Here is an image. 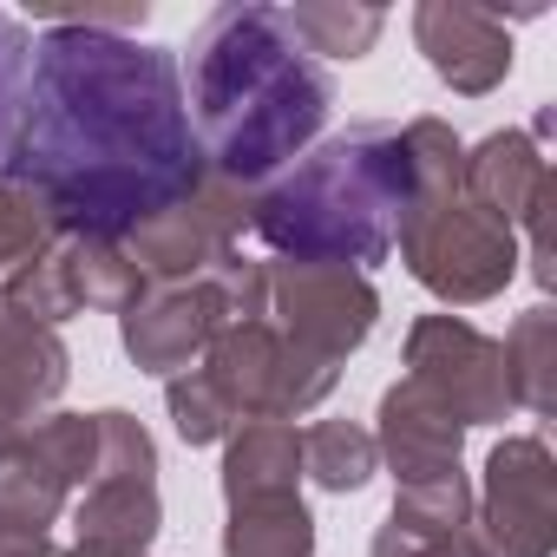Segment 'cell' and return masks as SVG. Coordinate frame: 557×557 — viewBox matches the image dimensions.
Masks as SVG:
<instances>
[{"mask_svg": "<svg viewBox=\"0 0 557 557\" xmlns=\"http://www.w3.org/2000/svg\"><path fill=\"white\" fill-rule=\"evenodd\" d=\"M60 557H99V550H79V544H73V550H60Z\"/></svg>", "mask_w": 557, "mask_h": 557, "instance_id": "27", "label": "cell"}, {"mask_svg": "<svg viewBox=\"0 0 557 557\" xmlns=\"http://www.w3.org/2000/svg\"><path fill=\"white\" fill-rule=\"evenodd\" d=\"M374 557H492L485 537H479V511H472L466 472L400 492L387 524L374 531Z\"/></svg>", "mask_w": 557, "mask_h": 557, "instance_id": "13", "label": "cell"}, {"mask_svg": "<svg viewBox=\"0 0 557 557\" xmlns=\"http://www.w3.org/2000/svg\"><path fill=\"white\" fill-rule=\"evenodd\" d=\"M92 453H99V426L86 413L34 420L0 453V518L21 531H47L60 518L66 492L92 479Z\"/></svg>", "mask_w": 557, "mask_h": 557, "instance_id": "9", "label": "cell"}, {"mask_svg": "<svg viewBox=\"0 0 557 557\" xmlns=\"http://www.w3.org/2000/svg\"><path fill=\"white\" fill-rule=\"evenodd\" d=\"M99 426V453H92V479H158V446L132 413H92ZM86 479V485H92Z\"/></svg>", "mask_w": 557, "mask_h": 557, "instance_id": "24", "label": "cell"}, {"mask_svg": "<svg viewBox=\"0 0 557 557\" xmlns=\"http://www.w3.org/2000/svg\"><path fill=\"white\" fill-rule=\"evenodd\" d=\"M79 550L99 557H145V544L158 537L164 511H158V479H92L79 511Z\"/></svg>", "mask_w": 557, "mask_h": 557, "instance_id": "17", "label": "cell"}, {"mask_svg": "<svg viewBox=\"0 0 557 557\" xmlns=\"http://www.w3.org/2000/svg\"><path fill=\"white\" fill-rule=\"evenodd\" d=\"M459 190L485 216H498L505 230H518L531 216V203L550 190V171H544V158H537V145L524 132H492L485 145H472L459 158Z\"/></svg>", "mask_w": 557, "mask_h": 557, "instance_id": "15", "label": "cell"}, {"mask_svg": "<svg viewBox=\"0 0 557 557\" xmlns=\"http://www.w3.org/2000/svg\"><path fill=\"white\" fill-rule=\"evenodd\" d=\"M27 60H34V34L0 14V164H8V138H14V112H21V86H27Z\"/></svg>", "mask_w": 557, "mask_h": 557, "instance_id": "26", "label": "cell"}, {"mask_svg": "<svg viewBox=\"0 0 557 557\" xmlns=\"http://www.w3.org/2000/svg\"><path fill=\"white\" fill-rule=\"evenodd\" d=\"M407 203H413V164L400 125L361 119L329 145H315L289 177H275L249 203V230L289 262L374 269L400 243Z\"/></svg>", "mask_w": 557, "mask_h": 557, "instance_id": "3", "label": "cell"}, {"mask_svg": "<svg viewBox=\"0 0 557 557\" xmlns=\"http://www.w3.org/2000/svg\"><path fill=\"white\" fill-rule=\"evenodd\" d=\"M243 230H249V190H236L230 177L203 171L197 190H184L171 210L138 223L125 236V249L145 269V283H190V275H203L216 256L236 249Z\"/></svg>", "mask_w": 557, "mask_h": 557, "instance_id": "8", "label": "cell"}, {"mask_svg": "<svg viewBox=\"0 0 557 557\" xmlns=\"http://www.w3.org/2000/svg\"><path fill=\"white\" fill-rule=\"evenodd\" d=\"M53 243H60V230H53L47 203L34 190H21V184L0 177V275H14L21 262H34Z\"/></svg>", "mask_w": 557, "mask_h": 557, "instance_id": "23", "label": "cell"}, {"mask_svg": "<svg viewBox=\"0 0 557 557\" xmlns=\"http://www.w3.org/2000/svg\"><path fill=\"white\" fill-rule=\"evenodd\" d=\"M479 537L492 557H550V544H557V466H550L544 440L518 433V440L492 446Z\"/></svg>", "mask_w": 557, "mask_h": 557, "instance_id": "10", "label": "cell"}, {"mask_svg": "<svg viewBox=\"0 0 557 557\" xmlns=\"http://www.w3.org/2000/svg\"><path fill=\"white\" fill-rule=\"evenodd\" d=\"M302 479V433L289 420H243L223 453V498L256 505V498H296Z\"/></svg>", "mask_w": 557, "mask_h": 557, "instance_id": "16", "label": "cell"}, {"mask_svg": "<svg viewBox=\"0 0 557 557\" xmlns=\"http://www.w3.org/2000/svg\"><path fill=\"white\" fill-rule=\"evenodd\" d=\"M262 315L289 348H302L322 368H342L381 315V296L361 269L329 262H262Z\"/></svg>", "mask_w": 557, "mask_h": 557, "instance_id": "6", "label": "cell"}, {"mask_svg": "<svg viewBox=\"0 0 557 557\" xmlns=\"http://www.w3.org/2000/svg\"><path fill=\"white\" fill-rule=\"evenodd\" d=\"M302 472L322 485V492H361L374 472H381V446L368 426L355 420H322L302 433Z\"/></svg>", "mask_w": 557, "mask_h": 557, "instance_id": "21", "label": "cell"}, {"mask_svg": "<svg viewBox=\"0 0 557 557\" xmlns=\"http://www.w3.org/2000/svg\"><path fill=\"white\" fill-rule=\"evenodd\" d=\"M315 550V518L302 498H256L230 505L223 557H309Z\"/></svg>", "mask_w": 557, "mask_h": 557, "instance_id": "18", "label": "cell"}, {"mask_svg": "<svg viewBox=\"0 0 557 557\" xmlns=\"http://www.w3.org/2000/svg\"><path fill=\"white\" fill-rule=\"evenodd\" d=\"M66 243V269H73V296L79 309H106V315H125L151 283L145 269L132 262L125 243H92V236H60Z\"/></svg>", "mask_w": 557, "mask_h": 557, "instance_id": "20", "label": "cell"}, {"mask_svg": "<svg viewBox=\"0 0 557 557\" xmlns=\"http://www.w3.org/2000/svg\"><path fill=\"white\" fill-rule=\"evenodd\" d=\"M283 21L302 40V53H335V60H361L387 27L381 8H348V0H302Z\"/></svg>", "mask_w": 557, "mask_h": 557, "instance_id": "22", "label": "cell"}, {"mask_svg": "<svg viewBox=\"0 0 557 557\" xmlns=\"http://www.w3.org/2000/svg\"><path fill=\"white\" fill-rule=\"evenodd\" d=\"M66 394V342L0 302V453Z\"/></svg>", "mask_w": 557, "mask_h": 557, "instance_id": "14", "label": "cell"}, {"mask_svg": "<svg viewBox=\"0 0 557 557\" xmlns=\"http://www.w3.org/2000/svg\"><path fill=\"white\" fill-rule=\"evenodd\" d=\"M407 381L433 394L459 426H492L511 413L505 355L492 335H479L459 315H426L407 329Z\"/></svg>", "mask_w": 557, "mask_h": 557, "instance_id": "7", "label": "cell"}, {"mask_svg": "<svg viewBox=\"0 0 557 557\" xmlns=\"http://www.w3.org/2000/svg\"><path fill=\"white\" fill-rule=\"evenodd\" d=\"M400 138H407V164H413V203H407V223L394 243L400 262L440 302H459V309L492 302L518 269V236L459 190L466 145L453 138L446 119H407Z\"/></svg>", "mask_w": 557, "mask_h": 557, "instance_id": "4", "label": "cell"}, {"mask_svg": "<svg viewBox=\"0 0 557 557\" xmlns=\"http://www.w3.org/2000/svg\"><path fill=\"white\" fill-rule=\"evenodd\" d=\"M164 400H171V420H177V433H184L190 446H210V440H230V433H236L230 407L216 400V387H210L197 368H190V374H177Z\"/></svg>", "mask_w": 557, "mask_h": 557, "instance_id": "25", "label": "cell"}, {"mask_svg": "<svg viewBox=\"0 0 557 557\" xmlns=\"http://www.w3.org/2000/svg\"><path fill=\"white\" fill-rule=\"evenodd\" d=\"M498 355H505L511 407L550 413V407H557V315H550V309H524L518 329L498 342Z\"/></svg>", "mask_w": 557, "mask_h": 557, "instance_id": "19", "label": "cell"}, {"mask_svg": "<svg viewBox=\"0 0 557 557\" xmlns=\"http://www.w3.org/2000/svg\"><path fill=\"white\" fill-rule=\"evenodd\" d=\"M335 106V79L302 53L283 8L230 0L190 40V132L216 177L236 190L283 171Z\"/></svg>", "mask_w": 557, "mask_h": 557, "instance_id": "2", "label": "cell"}, {"mask_svg": "<svg viewBox=\"0 0 557 557\" xmlns=\"http://www.w3.org/2000/svg\"><path fill=\"white\" fill-rule=\"evenodd\" d=\"M203 171L171 47L99 27H47L34 40L0 177L34 190L60 236L125 243Z\"/></svg>", "mask_w": 557, "mask_h": 557, "instance_id": "1", "label": "cell"}, {"mask_svg": "<svg viewBox=\"0 0 557 557\" xmlns=\"http://www.w3.org/2000/svg\"><path fill=\"white\" fill-rule=\"evenodd\" d=\"M413 40H420L426 66H433L453 92H466V99L492 92V86L511 73L505 14L472 8V0H420V8H413Z\"/></svg>", "mask_w": 557, "mask_h": 557, "instance_id": "11", "label": "cell"}, {"mask_svg": "<svg viewBox=\"0 0 557 557\" xmlns=\"http://www.w3.org/2000/svg\"><path fill=\"white\" fill-rule=\"evenodd\" d=\"M197 374L216 387V400L230 407L236 426L243 420H296L315 400H329L335 381H342V368H322L302 348H289L283 335H275L269 315H249V322L216 329V342L203 348Z\"/></svg>", "mask_w": 557, "mask_h": 557, "instance_id": "5", "label": "cell"}, {"mask_svg": "<svg viewBox=\"0 0 557 557\" xmlns=\"http://www.w3.org/2000/svg\"><path fill=\"white\" fill-rule=\"evenodd\" d=\"M381 459L394 466L400 492L413 485H440V479H459V446H466V426L433 400L420 394L413 381H394L381 394V433H374Z\"/></svg>", "mask_w": 557, "mask_h": 557, "instance_id": "12", "label": "cell"}]
</instances>
